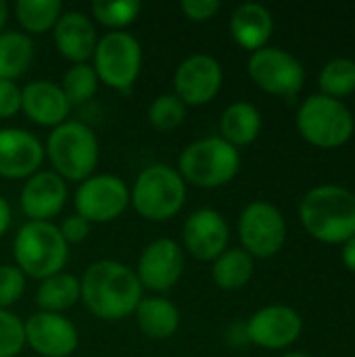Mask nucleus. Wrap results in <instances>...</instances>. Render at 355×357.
I'll return each mask as SVG.
<instances>
[{
    "mask_svg": "<svg viewBox=\"0 0 355 357\" xmlns=\"http://www.w3.org/2000/svg\"><path fill=\"white\" fill-rule=\"evenodd\" d=\"M301 316L289 305L262 307L245 324L247 341L264 349H287L301 337Z\"/></svg>",
    "mask_w": 355,
    "mask_h": 357,
    "instance_id": "15",
    "label": "nucleus"
},
{
    "mask_svg": "<svg viewBox=\"0 0 355 357\" xmlns=\"http://www.w3.org/2000/svg\"><path fill=\"white\" fill-rule=\"evenodd\" d=\"M80 278L67 272H59L40 280V287L36 291V303L40 312L50 314H63L71 310L80 301Z\"/></svg>",
    "mask_w": 355,
    "mask_h": 357,
    "instance_id": "24",
    "label": "nucleus"
},
{
    "mask_svg": "<svg viewBox=\"0 0 355 357\" xmlns=\"http://www.w3.org/2000/svg\"><path fill=\"white\" fill-rule=\"evenodd\" d=\"M230 228L226 218L209 207L192 211L182 226V249L199 261H213L226 249Z\"/></svg>",
    "mask_w": 355,
    "mask_h": 357,
    "instance_id": "14",
    "label": "nucleus"
},
{
    "mask_svg": "<svg viewBox=\"0 0 355 357\" xmlns=\"http://www.w3.org/2000/svg\"><path fill=\"white\" fill-rule=\"evenodd\" d=\"M220 0H180V10L188 21L203 23L220 13Z\"/></svg>",
    "mask_w": 355,
    "mask_h": 357,
    "instance_id": "34",
    "label": "nucleus"
},
{
    "mask_svg": "<svg viewBox=\"0 0 355 357\" xmlns=\"http://www.w3.org/2000/svg\"><path fill=\"white\" fill-rule=\"evenodd\" d=\"M10 218H13L10 205H8V201L0 195V236L8 230V226H10Z\"/></svg>",
    "mask_w": 355,
    "mask_h": 357,
    "instance_id": "38",
    "label": "nucleus"
},
{
    "mask_svg": "<svg viewBox=\"0 0 355 357\" xmlns=\"http://www.w3.org/2000/svg\"><path fill=\"white\" fill-rule=\"evenodd\" d=\"M318 86L320 94L331 96V98H345L355 92V61L347 56H339L328 61L320 75H318Z\"/></svg>",
    "mask_w": 355,
    "mask_h": 357,
    "instance_id": "28",
    "label": "nucleus"
},
{
    "mask_svg": "<svg viewBox=\"0 0 355 357\" xmlns=\"http://www.w3.org/2000/svg\"><path fill=\"white\" fill-rule=\"evenodd\" d=\"M44 155L65 182H84L98 165L100 146L90 126L67 119L48 134Z\"/></svg>",
    "mask_w": 355,
    "mask_h": 357,
    "instance_id": "3",
    "label": "nucleus"
},
{
    "mask_svg": "<svg viewBox=\"0 0 355 357\" xmlns=\"http://www.w3.org/2000/svg\"><path fill=\"white\" fill-rule=\"evenodd\" d=\"M128 205L130 188L113 174L90 176L75 190V213L88 224L113 222L126 211Z\"/></svg>",
    "mask_w": 355,
    "mask_h": 357,
    "instance_id": "11",
    "label": "nucleus"
},
{
    "mask_svg": "<svg viewBox=\"0 0 355 357\" xmlns=\"http://www.w3.org/2000/svg\"><path fill=\"white\" fill-rule=\"evenodd\" d=\"M52 38L61 56L73 65L88 63L98 44L94 23L82 10H63L52 27Z\"/></svg>",
    "mask_w": 355,
    "mask_h": 357,
    "instance_id": "19",
    "label": "nucleus"
},
{
    "mask_svg": "<svg viewBox=\"0 0 355 357\" xmlns=\"http://www.w3.org/2000/svg\"><path fill=\"white\" fill-rule=\"evenodd\" d=\"M134 314L142 335L153 341H165L180 328V310L165 297H142Z\"/></svg>",
    "mask_w": 355,
    "mask_h": 357,
    "instance_id": "22",
    "label": "nucleus"
},
{
    "mask_svg": "<svg viewBox=\"0 0 355 357\" xmlns=\"http://www.w3.org/2000/svg\"><path fill=\"white\" fill-rule=\"evenodd\" d=\"M63 13L61 0H17L15 19L27 33H46L50 31Z\"/></svg>",
    "mask_w": 355,
    "mask_h": 357,
    "instance_id": "27",
    "label": "nucleus"
},
{
    "mask_svg": "<svg viewBox=\"0 0 355 357\" xmlns=\"http://www.w3.org/2000/svg\"><path fill=\"white\" fill-rule=\"evenodd\" d=\"M98 84H100V79H98L94 67L88 63H80V65H71L65 71L63 82L59 86L69 105H82V102H88L96 94Z\"/></svg>",
    "mask_w": 355,
    "mask_h": 357,
    "instance_id": "29",
    "label": "nucleus"
},
{
    "mask_svg": "<svg viewBox=\"0 0 355 357\" xmlns=\"http://www.w3.org/2000/svg\"><path fill=\"white\" fill-rule=\"evenodd\" d=\"M341 257H343L345 268L355 274V236H352L347 243H343V253H341Z\"/></svg>",
    "mask_w": 355,
    "mask_h": 357,
    "instance_id": "37",
    "label": "nucleus"
},
{
    "mask_svg": "<svg viewBox=\"0 0 355 357\" xmlns=\"http://www.w3.org/2000/svg\"><path fill=\"white\" fill-rule=\"evenodd\" d=\"M282 357H312L310 354H303V351H293V354H285Z\"/></svg>",
    "mask_w": 355,
    "mask_h": 357,
    "instance_id": "40",
    "label": "nucleus"
},
{
    "mask_svg": "<svg viewBox=\"0 0 355 357\" xmlns=\"http://www.w3.org/2000/svg\"><path fill=\"white\" fill-rule=\"evenodd\" d=\"M67 195V182L59 174L40 169L29 176L21 188V211L25 213V218H29V222H50L63 211Z\"/></svg>",
    "mask_w": 355,
    "mask_h": 357,
    "instance_id": "17",
    "label": "nucleus"
},
{
    "mask_svg": "<svg viewBox=\"0 0 355 357\" xmlns=\"http://www.w3.org/2000/svg\"><path fill=\"white\" fill-rule=\"evenodd\" d=\"M253 257L245 249H226L211 261V280L222 291H239L253 278Z\"/></svg>",
    "mask_w": 355,
    "mask_h": 357,
    "instance_id": "25",
    "label": "nucleus"
},
{
    "mask_svg": "<svg viewBox=\"0 0 355 357\" xmlns=\"http://www.w3.org/2000/svg\"><path fill=\"white\" fill-rule=\"evenodd\" d=\"M33 61V42L27 33L2 31L0 33V79L15 82Z\"/></svg>",
    "mask_w": 355,
    "mask_h": 357,
    "instance_id": "26",
    "label": "nucleus"
},
{
    "mask_svg": "<svg viewBox=\"0 0 355 357\" xmlns=\"http://www.w3.org/2000/svg\"><path fill=\"white\" fill-rule=\"evenodd\" d=\"M249 77L268 94L295 96L305 82V69L301 61L285 48L264 46L251 52L247 63Z\"/></svg>",
    "mask_w": 355,
    "mask_h": 357,
    "instance_id": "10",
    "label": "nucleus"
},
{
    "mask_svg": "<svg viewBox=\"0 0 355 357\" xmlns=\"http://www.w3.org/2000/svg\"><path fill=\"white\" fill-rule=\"evenodd\" d=\"M186 201V182L176 167L157 163L144 167L130 190L136 213L149 222H165L180 213Z\"/></svg>",
    "mask_w": 355,
    "mask_h": 357,
    "instance_id": "6",
    "label": "nucleus"
},
{
    "mask_svg": "<svg viewBox=\"0 0 355 357\" xmlns=\"http://www.w3.org/2000/svg\"><path fill=\"white\" fill-rule=\"evenodd\" d=\"M21 111V88L10 79H0V119H8Z\"/></svg>",
    "mask_w": 355,
    "mask_h": 357,
    "instance_id": "35",
    "label": "nucleus"
},
{
    "mask_svg": "<svg viewBox=\"0 0 355 357\" xmlns=\"http://www.w3.org/2000/svg\"><path fill=\"white\" fill-rule=\"evenodd\" d=\"M25 291V274L17 266H0V310H6Z\"/></svg>",
    "mask_w": 355,
    "mask_h": 357,
    "instance_id": "33",
    "label": "nucleus"
},
{
    "mask_svg": "<svg viewBox=\"0 0 355 357\" xmlns=\"http://www.w3.org/2000/svg\"><path fill=\"white\" fill-rule=\"evenodd\" d=\"M98 79L115 90H130L142 67V46L128 31H109L98 38L92 54Z\"/></svg>",
    "mask_w": 355,
    "mask_h": 357,
    "instance_id": "8",
    "label": "nucleus"
},
{
    "mask_svg": "<svg viewBox=\"0 0 355 357\" xmlns=\"http://www.w3.org/2000/svg\"><path fill=\"white\" fill-rule=\"evenodd\" d=\"M297 130L314 146L339 149L354 136V113L343 100L310 94L297 111Z\"/></svg>",
    "mask_w": 355,
    "mask_h": 357,
    "instance_id": "7",
    "label": "nucleus"
},
{
    "mask_svg": "<svg viewBox=\"0 0 355 357\" xmlns=\"http://www.w3.org/2000/svg\"><path fill=\"white\" fill-rule=\"evenodd\" d=\"M149 123L159 132H172L186 119V105L172 92L161 94L149 105Z\"/></svg>",
    "mask_w": 355,
    "mask_h": 357,
    "instance_id": "31",
    "label": "nucleus"
},
{
    "mask_svg": "<svg viewBox=\"0 0 355 357\" xmlns=\"http://www.w3.org/2000/svg\"><path fill=\"white\" fill-rule=\"evenodd\" d=\"M274 31L272 13L259 2H245L234 8L230 17V33L234 42L245 50H259L268 44Z\"/></svg>",
    "mask_w": 355,
    "mask_h": 357,
    "instance_id": "21",
    "label": "nucleus"
},
{
    "mask_svg": "<svg viewBox=\"0 0 355 357\" xmlns=\"http://www.w3.org/2000/svg\"><path fill=\"white\" fill-rule=\"evenodd\" d=\"M42 161L44 146L31 132L21 128H0V178H29L40 172Z\"/></svg>",
    "mask_w": 355,
    "mask_h": 357,
    "instance_id": "18",
    "label": "nucleus"
},
{
    "mask_svg": "<svg viewBox=\"0 0 355 357\" xmlns=\"http://www.w3.org/2000/svg\"><path fill=\"white\" fill-rule=\"evenodd\" d=\"M241 249L253 259H268L280 253L287 241V222L280 209L268 201L249 203L239 218Z\"/></svg>",
    "mask_w": 355,
    "mask_h": 357,
    "instance_id": "9",
    "label": "nucleus"
},
{
    "mask_svg": "<svg viewBox=\"0 0 355 357\" xmlns=\"http://www.w3.org/2000/svg\"><path fill=\"white\" fill-rule=\"evenodd\" d=\"M6 19H8V4L4 0H0V33L6 25Z\"/></svg>",
    "mask_w": 355,
    "mask_h": 357,
    "instance_id": "39",
    "label": "nucleus"
},
{
    "mask_svg": "<svg viewBox=\"0 0 355 357\" xmlns=\"http://www.w3.org/2000/svg\"><path fill=\"white\" fill-rule=\"evenodd\" d=\"M13 257L25 276L44 280L63 272L69 245L52 222H25L13 241Z\"/></svg>",
    "mask_w": 355,
    "mask_h": 357,
    "instance_id": "4",
    "label": "nucleus"
},
{
    "mask_svg": "<svg viewBox=\"0 0 355 357\" xmlns=\"http://www.w3.org/2000/svg\"><path fill=\"white\" fill-rule=\"evenodd\" d=\"M142 291L136 272L113 259L90 264L80 278V301L92 316L107 322L132 316L142 301Z\"/></svg>",
    "mask_w": 355,
    "mask_h": 357,
    "instance_id": "1",
    "label": "nucleus"
},
{
    "mask_svg": "<svg viewBox=\"0 0 355 357\" xmlns=\"http://www.w3.org/2000/svg\"><path fill=\"white\" fill-rule=\"evenodd\" d=\"M241 153L220 136L190 142L178 157V174L199 188H220L236 178Z\"/></svg>",
    "mask_w": 355,
    "mask_h": 357,
    "instance_id": "5",
    "label": "nucleus"
},
{
    "mask_svg": "<svg viewBox=\"0 0 355 357\" xmlns=\"http://www.w3.org/2000/svg\"><path fill=\"white\" fill-rule=\"evenodd\" d=\"M299 220L316 241L343 245L355 236V195L337 184L316 186L301 199Z\"/></svg>",
    "mask_w": 355,
    "mask_h": 357,
    "instance_id": "2",
    "label": "nucleus"
},
{
    "mask_svg": "<svg viewBox=\"0 0 355 357\" xmlns=\"http://www.w3.org/2000/svg\"><path fill=\"white\" fill-rule=\"evenodd\" d=\"M142 4L138 0H94L92 2V15L98 23L109 27L111 31H123L130 23L136 21L140 15Z\"/></svg>",
    "mask_w": 355,
    "mask_h": 357,
    "instance_id": "30",
    "label": "nucleus"
},
{
    "mask_svg": "<svg viewBox=\"0 0 355 357\" xmlns=\"http://www.w3.org/2000/svg\"><path fill=\"white\" fill-rule=\"evenodd\" d=\"M25 347L23 322L8 310H0V357H17Z\"/></svg>",
    "mask_w": 355,
    "mask_h": 357,
    "instance_id": "32",
    "label": "nucleus"
},
{
    "mask_svg": "<svg viewBox=\"0 0 355 357\" xmlns=\"http://www.w3.org/2000/svg\"><path fill=\"white\" fill-rule=\"evenodd\" d=\"M59 232H61V236L65 238L67 245H77V243H82V241L88 238V234H90V224H88L82 215L73 213V215H69V218H65V220L61 222Z\"/></svg>",
    "mask_w": 355,
    "mask_h": 357,
    "instance_id": "36",
    "label": "nucleus"
},
{
    "mask_svg": "<svg viewBox=\"0 0 355 357\" xmlns=\"http://www.w3.org/2000/svg\"><path fill=\"white\" fill-rule=\"evenodd\" d=\"M220 132H222L220 138H224L234 149L255 142L262 132L259 109L247 100H236L228 105L220 117Z\"/></svg>",
    "mask_w": 355,
    "mask_h": 357,
    "instance_id": "23",
    "label": "nucleus"
},
{
    "mask_svg": "<svg viewBox=\"0 0 355 357\" xmlns=\"http://www.w3.org/2000/svg\"><path fill=\"white\" fill-rule=\"evenodd\" d=\"M136 276L142 289L165 293L174 289L184 274V249L172 238H157L140 253Z\"/></svg>",
    "mask_w": 355,
    "mask_h": 357,
    "instance_id": "13",
    "label": "nucleus"
},
{
    "mask_svg": "<svg viewBox=\"0 0 355 357\" xmlns=\"http://www.w3.org/2000/svg\"><path fill=\"white\" fill-rule=\"evenodd\" d=\"M71 105L67 102L59 84L48 79H36L21 88V111L27 115L29 121L56 128L67 121Z\"/></svg>",
    "mask_w": 355,
    "mask_h": 357,
    "instance_id": "20",
    "label": "nucleus"
},
{
    "mask_svg": "<svg viewBox=\"0 0 355 357\" xmlns=\"http://www.w3.org/2000/svg\"><path fill=\"white\" fill-rule=\"evenodd\" d=\"M224 82L222 65L211 54L186 56L174 73V94L186 107H201L211 102Z\"/></svg>",
    "mask_w": 355,
    "mask_h": 357,
    "instance_id": "12",
    "label": "nucleus"
},
{
    "mask_svg": "<svg viewBox=\"0 0 355 357\" xmlns=\"http://www.w3.org/2000/svg\"><path fill=\"white\" fill-rule=\"evenodd\" d=\"M25 345L42 357H69L80 345L77 328L63 314L36 312L25 322Z\"/></svg>",
    "mask_w": 355,
    "mask_h": 357,
    "instance_id": "16",
    "label": "nucleus"
}]
</instances>
